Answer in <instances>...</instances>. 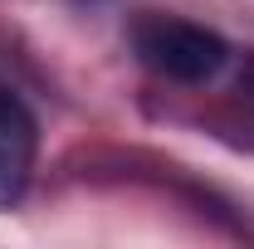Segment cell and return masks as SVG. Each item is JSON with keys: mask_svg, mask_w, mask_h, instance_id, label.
Instances as JSON below:
<instances>
[{"mask_svg": "<svg viewBox=\"0 0 254 249\" xmlns=\"http://www.w3.org/2000/svg\"><path fill=\"white\" fill-rule=\"evenodd\" d=\"M240 93H245V103L254 108V63L245 68V78H240Z\"/></svg>", "mask_w": 254, "mask_h": 249, "instance_id": "obj_3", "label": "cell"}, {"mask_svg": "<svg viewBox=\"0 0 254 249\" xmlns=\"http://www.w3.org/2000/svg\"><path fill=\"white\" fill-rule=\"evenodd\" d=\"M34 152H39V132H34L30 108L0 83V210L25 195Z\"/></svg>", "mask_w": 254, "mask_h": 249, "instance_id": "obj_2", "label": "cell"}, {"mask_svg": "<svg viewBox=\"0 0 254 249\" xmlns=\"http://www.w3.org/2000/svg\"><path fill=\"white\" fill-rule=\"evenodd\" d=\"M127 39H132L137 59L152 73L171 78V83H205L230 59V49H225V39L215 30H205L195 20H181V15H161V10H142L132 20Z\"/></svg>", "mask_w": 254, "mask_h": 249, "instance_id": "obj_1", "label": "cell"}]
</instances>
